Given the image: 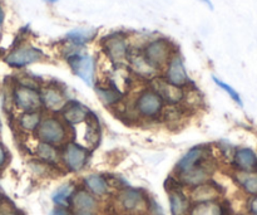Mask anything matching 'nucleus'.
<instances>
[{
	"mask_svg": "<svg viewBox=\"0 0 257 215\" xmlns=\"http://www.w3.org/2000/svg\"><path fill=\"white\" fill-rule=\"evenodd\" d=\"M35 135L40 142H47L53 146H59L67 141L68 130L65 123L60 118L49 116L40 121L35 130Z\"/></svg>",
	"mask_w": 257,
	"mask_h": 215,
	"instance_id": "nucleus-1",
	"label": "nucleus"
},
{
	"mask_svg": "<svg viewBox=\"0 0 257 215\" xmlns=\"http://www.w3.org/2000/svg\"><path fill=\"white\" fill-rule=\"evenodd\" d=\"M163 103H165V101L156 91L145 90L138 95L135 108L136 112L142 117L153 118L157 117L162 112Z\"/></svg>",
	"mask_w": 257,
	"mask_h": 215,
	"instance_id": "nucleus-2",
	"label": "nucleus"
},
{
	"mask_svg": "<svg viewBox=\"0 0 257 215\" xmlns=\"http://www.w3.org/2000/svg\"><path fill=\"white\" fill-rule=\"evenodd\" d=\"M13 102L23 112L39 111L43 107L39 91L23 85H18L13 91Z\"/></svg>",
	"mask_w": 257,
	"mask_h": 215,
	"instance_id": "nucleus-3",
	"label": "nucleus"
},
{
	"mask_svg": "<svg viewBox=\"0 0 257 215\" xmlns=\"http://www.w3.org/2000/svg\"><path fill=\"white\" fill-rule=\"evenodd\" d=\"M70 68L75 76L80 78L83 82L89 87L94 86V75H95V63L92 55L79 54L75 53L68 58Z\"/></svg>",
	"mask_w": 257,
	"mask_h": 215,
	"instance_id": "nucleus-4",
	"label": "nucleus"
},
{
	"mask_svg": "<svg viewBox=\"0 0 257 215\" xmlns=\"http://www.w3.org/2000/svg\"><path fill=\"white\" fill-rule=\"evenodd\" d=\"M143 55L151 65L158 69L162 65H167V63L172 58L171 44L165 39H156L148 43Z\"/></svg>",
	"mask_w": 257,
	"mask_h": 215,
	"instance_id": "nucleus-5",
	"label": "nucleus"
},
{
	"mask_svg": "<svg viewBox=\"0 0 257 215\" xmlns=\"http://www.w3.org/2000/svg\"><path fill=\"white\" fill-rule=\"evenodd\" d=\"M44 58V54L38 48L32 45H22L15 48L5 57V62L9 65L15 68H22L25 65L33 64V63L40 62Z\"/></svg>",
	"mask_w": 257,
	"mask_h": 215,
	"instance_id": "nucleus-6",
	"label": "nucleus"
},
{
	"mask_svg": "<svg viewBox=\"0 0 257 215\" xmlns=\"http://www.w3.org/2000/svg\"><path fill=\"white\" fill-rule=\"evenodd\" d=\"M62 160L73 173L80 171L88 161V150L79 144L68 142L63 149Z\"/></svg>",
	"mask_w": 257,
	"mask_h": 215,
	"instance_id": "nucleus-7",
	"label": "nucleus"
},
{
	"mask_svg": "<svg viewBox=\"0 0 257 215\" xmlns=\"http://www.w3.org/2000/svg\"><path fill=\"white\" fill-rule=\"evenodd\" d=\"M42 106L49 112H60L69 102L64 91L60 90L57 85H49L43 88L40 92Z\"/></svg>",
	"mask_w": 257,
	"mask_h": 215,
	"instance_id": "nucleus-8",
	"label": "nucleus"
},
{
	"mask_svg": "<svg viewBox=\"0 0 257 215\" xmlns=\"http://www.w3.org/2000/svg\"><path fill=\"white\" fill-rule=\"evenodd\" d=\"M166 81L168 83H171V85L177 86V87L181 88L190 82V78H188L187 72H186L185 64H183L180 55H173L170 59V62L167 63Z\"/></svg>",
	"mask_w": 257,
	"mask_h": 215,
	"instance_id": "nucleus-9",
	"label": "nucleus"
},
{
	"mask_svg": "<svg viewBox=\"0 0 257 215\" xmlns=\"http://www.w3.org/2000/svg\"><path fill=\"white\" fill-rule=\"evenodd\" d=\"M232 164L238 173H257V154L248 148H241L233 153Z\"/></svg>",
	"mask_w": 257,
	"mask_h": 215,
	"instance_id": "nucleus-10",
	"label": "nucleus"
},
{
	"mask_svg": "<svg viewBox=\"0 0 257 215\" xmlns=\"http://www.w3.org/2000/svg\"><path fill=\"white\" fill-rule=\"evenodd\" d=\"M152 90L156 91L162 97L163 101H167L170 105H178L182 102L185 92L181 87L168 83L166 80H155L152 83Z\"/></svg>",
	"mask_w": 257,
	"mask_h": 215,
	"instance_id": "nucleus-11",
	"label": "nucleus"
},
{
	"mask_svg": "<svg viewBox=\"0 0 257 215\" xmlns=\"http://www.w3.org/2000/svg\"><path fill=\"white\" fill-rule=\"evenodd\" d=\"M104 50L109 59L114 63H120L128 58L127 42L120 35H112L104 43Z\"/></svg>",
	"mask_w": 257,
	"mask_h": 215,
	"instance_id": "nucleus-12",
	"label": "nucleus"
},
{
	"mask_svg": "<svg viewBox=\"0 0 257 215\" xmlns=\"http://www.w3.org/2000/svg\"><path fill=\"white\" fill-rule=\"evenodd\" d=\"M63 118L68 125H79V123L85 122L87 117L89 116L90 111L87 107L82 105V103L77 102V101H69L62 111Z\"/></svg>",
	"mask_w": 257,
	"mask_h": 215,
	"instance_id": "nucleus-13",
	"label": "nucleus"
},
{
	"mask_svg": "<svg viewBox=\"0 0 257 215\" xmlns=\"http://www.w3.org/2000/svg\"><path fill=\"white\" fill-rule=\"evenodd\" d=\"M206 153L207 151L205 150L203 146H196V148H192L191 150H188L177 163L178 173L183 174L186 171L191 170L192 168H195L196 165H198L201 161L205 160Z\"/></svg>",
	"mask_w": 257,
	"mask_h": 215,
	"instance_id": "nucleus-14",
	"label": "nucleus"
},
{
	"mask_svg": "<svg viewBox=\"0 0 257 215\" xmlns=\"http://www.w3.org/2000/svg\"><path fill=\"white\" fill-rule=\"evenodd\" d=\"M181 178L188 185L197 186L203 183H207L208 178H210V171L208 168L205 165V161H201L198 165L192 168L191 170L186 171V173L181 174Z\"/></svg>",
	"mask_w": 257,
	"mask_h": 215,
	"instance_id": "nucleus-15",
	"label": "nucleus"
},
{
	"mask_svg": "<svg viewBox=\"0 0 257 215\" xmlns=\"http://www.w3.org/2000/svg\"><path fill=\"white\" fill-rule=\"evenodd\" d=\"M72 204L79 214H90L97 206V201L87 190H79L73 195Z\"/></svg>",
	"mask_w": 257,
	"mask_h": 215,
	"instance_id": "nucleus-16",
	"label": "nucleus"
},
{
	"mask_svg": "<svg viewBox=\"0 0 257 215\" xmlns=\"http://www.w3.org/2000/svg\"><path fill=\"white\" fill-rule=\"evenodd\" d=\"M128 58L131 60V65H132L133 70L138 76H141V77L151 78L153 76H156V73H157V69L147 62V59H146L143 54L128 55Z\"/></svg>",
	"mask_w": 257,
	"mask_h": 215,
	"instance_id": "nucleus-17",
	"label": "nucleus"
},
{
	"mask_svg": "<svg viewBox=\"0 0 257 215\" xmlns=\"http://www.w3.org/2000/svg\"><path fill=\"white\" fill-rule=\"evenodd\" d=\"M170 206L172 215H187L190 203L182 191L173 190L170 193Z\"/></svg>",
	"mask_w": 257,
	"mask_h": 215,
	"instance_id": "nucleus-18",
	"label": "nucleus"
},
{
	"mask_svg": "<svg viewBox=\"0 0 257 215\" xmlns=\"http://www.w3.org/2000/svg\"><path fill=\"white\" fill-rule=\"evenodd\" d=\"M218 196V189L213 184L203 183L201 185L195 186L192 191V198L197 203H205V201H215Z\"/></svg>",
	"mask_w": 257,
	"mask_h": 215,
	"instance_id": "nucleus-19",
	"label": "nucleus"
},
{
	"mask_svg": "<svg viewBox=\"0 0 257 215\" xmlns=\"http://www.w3.org/2000/svg\"><path fill=\"white\" fill-rule=\"evenodd\" d=\"M43 120L42 113L39 111H30V112H23L18 118V125L25 132H35L39 126L40 121Z\"/></svg>",
	"mask_w": 257,
	"mask_h": 215,
	"instance_id": "nucleus-20",
	"label": "nucleus"
},
{
	"mask_svg": "<svg viewBox=\"0 0 257 215\" xmlns=\"http://www.w3.org/2000/svg\"><path fill=\"white\" fill-rule=\"evenodd\" d=\"M84 185L87 186L90 193L95 194V195H104L108 191V184L105 179L100 175H95V174L85 176Z\"/></svg>",
	"mask_w": 257,
	"mask_h": 215,
	"instance_id": "nucleus-21",
	"label": "nucleus"
},
{
	"mask_svg": "<svg viewBox=\"0 0 257 215\" xmlns=\"http://www.w3.org/2000/svg\"><path fill=\"white\" fill-rule=\"evenodd\" d=\"M120 204L123 208L128 211L137 210L141 204L143 203V196L137 190H125L123 191L119 198Z\"/></svg>",
	"mask_w": 257,
	"mask_h": 215,
	"instance_id": "nucleus-22",
	"label": "nucleus"
},
{
	"mask_svg": "<svg viewBox=\"0 0 257 215\" xmlns=\"http://www.w3.org/2000/svg\"><path fill=\"white\" fill-rule=\"evenodd\" d=\"M190 215H225V211L221 204L216 201H205L196 204Z\"/></svg>",
	"mask_w": 257,
	"mask_h": 215,
	"instance_id": "nucleus-23",
	"label": "nucleus"
},
{
	"mask_svg": "<svg viewBox=\"0 0 257 215\" xmlns=\"http://www.w3.org/2000/svg\"><path fill=\"white\" fill-rule=\"evenodd\" d=\"M37 156L42 161L48 164H54L57 163L58 159H59V154H58L55 146L50 145V144L47 142H38L37 146Z\"/></svg>",
	"mask_w": 257,
	"mask_h": 215,
	"instance_id": "nucleus-24",
	"label": "nucleus"
},
{
	"mask_svg": "<svg viewBox=\"0 0 257 215\" xmlns=\"http://www.w3.org/2000/svg\"><path fill=\"white\" fill-rule=\"evenodd\" d=\"M97 95L104 105L113 106L119 102L122 93L114 86H105V87H97Z\"/></svg>",
	"mask_w": 257,
	"mask_h": 215,
	"instance_id": "nucleus-25",
	"label": "nucleus"
},
{
	"mask_svg": "<svg viewBox=\"0 0 257 215\" xmlns=\"http://www.w3.org/2000/svg\"><path fill=\"white\" fill-rule=\"evenodd\" d=\"M236 179L246 193L257 195V173H237Z\"/></svg>",
	"mask_w": 257,
	"mask_h": 215,
	"instance_id": "nucleus-26",
	"label": "nucleus"
},
{
	"mask_svg": "<svg viewBox=\"0 0 257 215\" xmlns=\"http://www.w3.org/2000/svg\"><path fill=\"white\" fill-rule=\"evenodd\" d=\"M73 194H74V186L72 184H64L53 193L52 200L58 206H65L68 205V203H69L68 200L72 198Z\"/></svg>",
	"mask_w": 257,
	"mask_h": 215,
	"instance_id": "nucleus-27",
	"label": "nucleus"
},
{
	"mask_svg": "<svg viewBox=\"0 0 257 215\" xmlns=\"http://www.w3.org/2000/svg\"><path fill=\"white\" fill-rule=\"evenodd\" d=\"M94 29H75L68 33L67 38L74 45H83L84 43L90 42L94 38Z\"/></svg>",
	"mask_w": 257,
	"mask_h": 215,
	"instance_id": "nucleus-28",
	"label": "nucleus"
},
{
	"mask_svg": "<svg viewBox=\"0 0 257 215\" xmlns=\"http://www.w3.org/2000/svg\"><path fill=\"white\" fill-rule=\"evenodd\" d=\"M212 80H213V82H215L216 85L218 86V87L222 88V90L225 91V92L227 93V95L230 96V97L232 98V100L235 101V102L237 103L238 106H243L242 98H241V96L238 95V92H237V91L235 90V88H232V87H231L230 85H227V83L223 82V81L218 80V78H217V77H215V76H213V77H212Z\"/></svg>",
	"mask_w": 257,
	"mask_h": 215,
	"instance_id": "nucleus-29",
	"label": "nucleus"
},
{
	"mask_svg": "<svg viewBox=\"0 0 257 215\" xmlns=\"http://www.w3.org/2000/svg\"><path fill=\"white\" fill-rule=\"evenodd\" d=\"M248 213L257 215V195H252V198L248 200Z\"/></svg>",
	"mask_w": 257,
	"mask_h": 215,
	"instance_id": "nucleus-30",
	"label": "nucleus"
},
{
	"mask_svg": "<svg viewBox=\"0 0 257 215\" xmlns=\"http://www.w3.org/2000/svg\"><path fill=\"white\" fill-rule=\"evenodd\" d=\"M8 161V154H7V150H5L4 146L0 144V168H3V166L7 164Z\"/></svg>",
	"mask_w": 257,
	"mask_h": 215,
	"instance_id": "nucleus-31",
	"label": "nucleus"
},
{
	"mask_svg": "<svg viewBox=\"0 0 257 215\" xmlns=\"http://www.w3.org/2000/svg\"><path fill=\"white\" fill-rule=\"evenodd\" d=\"M49 215H69V214H68V211L65 210L64 208L59 206V208L53 209V210L49 213Z\"/></svg>",
	"mask_w": 257,
	"mask_h": 215,
	"instance_id": "nucleus-32",
	"label": "nucleus"
},
{
	"mask_svg": "<svg viewBox=\"0 0 257 215\" xmlns=\"http://www.w3.org/2000/svg\"><path fill=\"white\" fill-rule=\"evenodd\" d=\"M3 22H4V10H3L2 5H0V25L3 24Z\"/></svg>",
	"mask_w": 257,
	"mask_h": 215,
	"instance_id": "nucleus-33",
	"label": "nucleus"
},
{
	"mask_svg": "<svg viewBox=\"0 0 257 215\" xmlns=\"http://www.w3.org/2000/svg\"><path fill=\"white\" fill-rule=\"evenodd\" d=\"M202 2H205L206 3V4H207V5H210V8H211V9H212V4H211V2H210V0H202Z\"/></svg>",
	"mask_w": 257,
	"mask_h": 215,
	"instance_id": "nucleus-34",
	"label": "nucleus"
},
{
	"mask_svg": "<svg viewBox=\"0 0 257 215\" xmlns=\"http://www.w3.org/2000/svg\"><path fill=\"white\" fill-rule=\"evenodd\" d=\"M45 2H48V3H55V2H58V0H45Z\"/></svg>",
	"mask_w": 257,
	"mask_h": 215,
	"instance_id": "nucleus-35",
	"label": "nucleus"
},
{
	"mask_svg": "<svg viewBox=\"0 0 257 215\" xmlns=\"http://www.w3.org/2000/svg\"><path fill=\"white\" fill-rule=\"evenodd\" d=\"M0 132H2V121H0Z\"/></svg>",
	"mask_w": 257,
	"mask_h": 215,
	"instance_id": "nucleus-36",
	"label": "nucleus"
},
{
	"mask_svg": "<svg viewBox=\"0 0 257 215\" xmlns=\"http://www.w3.org/2000/svg\"><path fill=\"white\" fill-rule=\"evenodd\" d=\"M79 215H90V214H79Z\"/></svg>",
	"mask_w": 257,
	"mask_h": 215,
	"instance_id": "nucleus-37",
	"label": "nucleus"
},
{
	"mask_svg": "<svg viewBox=\"0 0 257 215\" xmlns=\"http://www.w3.org/2000/svg\"><path fill=\"white\" fill-rule=\"evenodd\" d=\"M0 188H2V186H0Z\"/></svg>",
	"mask_w": 257,
	"mask_h": 215,
	"instance_id": "nucleus-38",
	"label": "nucleus"
}]
</instances>
